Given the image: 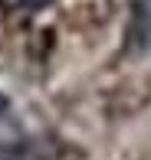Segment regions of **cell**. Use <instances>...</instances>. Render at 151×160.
I'll return each mask as SVG.
<instances>
[{"instance_id": "cell-1", "label": "cell", "mask_w": 151, "mask_h": 160, "mask_svg": "<svg viewBox=\"0 0 151 160\" xmlns=\"http://www.w3.org/2000/svg\"><path fill=\"white\" fill-rule=\"evenodd\" d=\"M128 39H138L141 46H151V10L145 3H135V13H132V26H128Z\"/></svg>"}, {"instance_id": "cell-2", "label": "cell", "mask_w": 151, "mask_h": 160, "mask_svg": "<svg viewBox=\"0 0 151 160\" xmlns=\"http://www.w3.org/2000/svg\"><path fill=\"white\" fill-rule=\"evenodd\" d=\"M0 160H30V144H3Z\"/></svg>"}, {"instance_id": "cell-3", "label": "cell", "mask_w": 151, "mask_h": 160, "mask_svg": "<svg viewBox=\"0 0 151 160\" xmlns=\"http://www.w3.org/2000/svg\"><path fill=\"white\" fill-rule=\"evenodd\" d=\"M53 0H3L7 10H23V13H33V10H43V7H49Z\"/></svg>"}, {"instance_id": "cell-4", "label": "cell", "mask_w": 151, "mask_h": 160, "mask_svg": "<svg viewBox=\"0 0 151 160\" xmlns=\"http://www.w3.org/2000/svg\"><path fill=\"white\" fill-rule=\"evenodd\" d=\"M7 108H10V101H7L3 95H0V114H3V111H7Z\"/></svg>"}]
</instances>
